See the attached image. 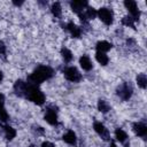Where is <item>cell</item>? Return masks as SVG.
<instances>
[{"label": "cell", "mask_w": 147, "mask_h": 147, "mask_svg": "<svg viewBox=\"0 0 147 147\" xmlns=\"http://www.w3.org/2000/svg\"><path fill=\"white\" fill-rule=\"evenodd\" d=\"M2 78H3V75H2V71L0 70V82L2 80Z\"/></svg>", "instance_id": "83f0119b"}, {"label": "cell", "mask_w": 147, "mask_h": 147, "mask_svg": "<svg viewBox=\"0 0 147 147\" xmlns=\"http://www.w3.org/2000/svg\"><path fill=\"white\" fill-rule=\"evenodd\" d=\"M14 91L16 93V95L18 96H23L32 102H34L36 105L41 106L45 102V94L41 92V90L34 85L31 84L29 82H24V80H16L14 84Z\"/></svg>", "instance_id": "6da1fadb"}, {"label": "cell", "mask_w": 147, "mask_h": 147, "mask_svg": "<svg viewBox=\"0 0 147 147\" xmlns=\"http://www.w3.org/2000/svg\"><path fill=\"white\" fill-rule=\"evenodd\" d=\"M61 54H62V57H63L64 62L69 63L72 60V54H71V52L68 48H62L61 49Z\"/></svg>", "instance_id": "ffe728a7"}, {"label": "cell", "mask_w": 147, "mask_h": 147, "mask_svg": "<svg viewBox=\"0 0 147 147\" xmlns=\"http://www.w3.org/2000/svg\"><path fill=\"white\" fill-rule=\"evenodd\" d=\"M110 147H117V146H116L115 142H111V144H110Z\"/></svg>", "instance_id": "f1b7e54d"}, {"label": "cell", "mask_w": 147, "mask_h": 147, "mask_svg": "<svg viewBox=\"0 0 147 147\" xmlns=\"http://www.w3.org/2000/svg\"><path fill=\"white\" fill-rule=\"evenodd\" d=\"M13 2H14V5H16V6H20V5L23 3V1H13Z\"/></svg>", "instance_id": "4316f807"}, {"label": "cell", "mask_w": 147, "mask_h": 147, "mask_svg": "<svg viewBox=\"0 0 147 147\" xmlns=\"http://www.w3.org/2000/svg\"><path fill=\"white\" fill-rule=\"evenodd\" d=\"M133 131L140 137H145L147 133V126L144 123H133Z\"/></svg>", "instance_id": "30bf717a"}, {"label": "cell", "mask_w": 147, "mask_h": 147, "mask_svg": "<svg viewBox=\"0 0 147 147\" xmlns=\"http://www.w3.org/2000/svg\"><path fill=\"white\" fill-rule=\"evenodd\" d=\"M61 5L59 3V2H54L53 5H52V13H53V15L55 16V17H60L61 16Z\"/></svg>", "instance_id": "44dd1931"}, {"label": "cell", "mask_w": 147, "mask_h": 147, "mask_svg": "<svg viewBox=\"0 0 147 147\" xmlns=\"http://www.w3.org/2000/svg\"><path fill=\"white\" fill-rule=\"evenodd\" d=\"M67 29H68V31L71 33V36H72L74 38H79V37H80V29H79L75 23H72V22L68 23Z\"/></svg>", "instance_id": "8fae6325"}, {"label": "cell", "mask_w": 147, "mask_h": 147, "mask_svg": "<svg viewBox=\"0 0 147 147\" xmlns=\"http://www.w3.org/2000/svg\"><path fill=\"white\" fill-rule=\"evenodd\" d=\"M63 75H64V77L68 79V80H70V82H79L80 79H82V74L78 71V69L77 68H75V67H68V68H65L64 70H63Z\"/></svg>", "instance_id": "3957f363"}, {"label": "cell", "mask_w": 147, "mask_h": 147, "mask_svg": "<svg viewBox=\"0 0 147 147\" xmlns=\"http://www.w3.org/2000/svg\"><path fill=\"white\" fill-rule=\"evenodd\" d=\"M63 140L69 145H75L76 144V134H75V132L74 131H68L63 136Z\"/></svg>", "instance_id": "5bb4252c"}, {"label": "cell", "mask_w": 147, "mask_h": 147, "mask_svg": "<svg viewBox=\"0 0 147 147\" xmlns=\"http://www.w3.org/2000/svg\"><path fill=\"white\" fill-rule=\"evenodd\" d=\"M115 137H116V139H117L119 142H123V144H125V141H126V139H127L126 132H125L124 130H122V129H116V131H115Z\"/></svg>", "instance_id": "9a60e30c"}, {"label": "cell", "mask_w": 147, "mask_h": 147, "mask_svg": "<svg viewBox=\"0 0 147 147\" xmlns=\"http://www.w3.org/2000/svg\"><path fill=\"white\" fill-rule=\"evenodd\" d=\"M54 75V71L51 67L47 65H39L37 69L33 70V72L29 76V83L34 84V85H39L40 83L49 79L52 76Z\"/></svg>", "instance_id": "7a4b0ae2"}, {"label": "cell", "mask_w": 147, "mask_h": 147, "mask_svg": "<svg viewBox=\"0 0 147 147\" xmlns=\"http://www.w3.org/2000/svg\"><path fill=\"white\" fill-rule=\"evenodd\" d=\"M123 23H124L125 25H130L131 28L134 29V23H133V20H132L131 17H127V16L124 17V18H123Z\"/></svg>", "instance_id": "603a6c76"}, {"label": "cell", "mask_w": 147, "mask_h": 147, "mask_svg": "<svg viewBox=\"0 0 147 147\" xmlns=\"http://www.w3.org/2000/svg\"><path fill=\"white\" fill-rule=\"evenodd\" d=\"M3 103H5V98H3V95L0 93V108H3V107H5Z\"/></svg>", "instance_id": "484cf974"}, {"label": "cell", "mask_w": 147, "mask_h": 147, "mask_svg": "<svg viewBox=\"0 0 147 147\" xmlns=\"http://www.w3.org/2000/svg\"><path fill=\"white\" fill-rule=\"evenodd\" d=\"M93 127H94L95 132H96L103 140H108V139H109V132H108V130L106 129V126H105L102 123L95 122V123L93 124Z\"/></svg>", "instance_id": "ba28073f"}, {"label": "cell", "mask_w": 147, "mask_h": 147, "mask_svg": "<svg viewBox=\"0 0 147 147\" xmlns=\"http://www.w3.org/2000/svg\"><path fill=\"white\" fill-rule=\"evenodd\" d=\"M98 109H99L101 113H107V111L110 110V106L108 105L107 101H105V100H99V102H98Z\"/></svg>", "instance_id": "d6986e66"}, {"label": "cell", "mask_w": 147, "mask_h": 147, "mask_svg": "<svg viewBox=\"0 0 147 147\" xmlns=\"http://www.w3.org/2000/svg\"><path fill=\"white\" fill-rule=\"evenodd\" d=\"M41 147H55V146L49 141H45V142L41 144Z\"/></svg>", "instance_id": "d4e9b609"}, {"label": "cell", "mask_w": 147, "mask_h": 147, "mask_svg": "<svg viewBox=\"0 0 147 147\" xmlns=\"http://www.w3.org/2000/svg\"><path fill=\"white\" fill-rule=\"evenodd\" d=\"M124 6L127 8V10H129V13L131 14V18L134 21H137V20H139V16H140V11L138 10V7H137V3H136V1H131V0H129V1H124Z\"/></svg>", "instance_id": "52a82bcc"}, {"label": "cell", "mask_w": 147, "mask_h": 147, "mask_svg": "<svg viewBox=\"0 0 147 147\" xmlns=\"http://www.w3.org/2000/svg\"><path fill=\"white\" fill-rule=\"evenodd\" d=\"M3 131H5V136H6V138H7L8 140H11V139L15 138V136H16L15 129H13V127L9 126V125H3Z\"/></svg>", "instance_id": "2e32d148"}, {"label": "cell", "mask_w": 147, "mask_h": 147, "mask_svg": "<svg viewBox=\"0 0 147 147\" xmlns=\"http://www.w3.org/2000/svg\"><path fill=\"white\" fill-rule=\"evenodd\" d=\"M70 6H71L72 10L79 15V14H82V13L85 10V8L87 7V2H86V1H72V2L70 3Z\"/></svg>", "instance_id": "9c48e42d"}, {"label": "cell", "mask_w": 147, "mask_h": 147, "mask_svg": "<svg viewBox=\"0 0 147 147\" xmlns=\"http://www.w3.org/2000/svg\"><path fill=\"white\" fill-rule=\"evenodd\" d=\"M45 119H46V122L49 123L51 125H57L56 108H54L53 106L47 107V109H46V114H45Z\"/></svg>", "instance_id": "8992f818"}, {"label": "cell", "mask_w": 147, "mask_h": 147, "mask_svg": "<svg viewBox=\"0 0 147 147\" xmlns=\"http://www.w3.org/2000/svg\"><path fill=\"white\" fill-rule=\"evenodd\" d=\"M95 59H96V61H98L100 64H102V65H106V64L108 63V56H107L105 53L96 52V54H95Z\"/></svg>", "instance_id": "e0dca14e"}, {"label": "cell", "mask_w": 147, "mask_h": 147, "mask_svg": "<svg viewBox=\"0 0 147 147\" xmlns=\"http://www.w3.org/2000/svg\"><path fill=\"white\" fill-rule=\"evenodd\" d=\"M6 53V46H5V44L0 40V55H2V54H5Z\"/></svg>", "instance_id": "cb8c5ba5"}, {"label": "cell", "mask_w": 147, "mask_h": 147, "mask_svg": "<svg viewBox=\"0 0 147 147\" xmlns=\"http://www.w3.org/2000/svg\"><path fill=\"white\" fill-rule=\"evenodd\" d=\"M7 119H8V114H7L6 109H5V107L0 108V121L1 122H6Z\"/></svg>", "instance_id": "7402d4cb"}, {"label": "cell", "mask_w": 147, "mask_h": 147, "mask_svg": "<svg viewBox=\"0 0 147 147\" xmlns=\"http://www.w3.org/2000/svg\"><path fill=\"white\" fill-rule=\"evenodd\" d=\"M79 64H80V67H82L84 70H86V71H88V70L92 69V62H91V60H90V57H88L87 55H83V56L79 59Z\"/></svg>", "instance_id": "7c38bea8"}, {"label": "cell", "mask_w": 147, "mask_h": 147, "mask_svg": "<svg viewBox=\"0 0 147 147\" xmlns=\"http://www.w3.org/2000/svg\"><path fill=\"white\" fill-rule=\"evenodd\" d=\"M30 147H36V146H34V145H31V146H30Z\"/></svg>", "instance_id": "f546056e"}, {"label": "cell", "mask_w": 147, "mask_h": 147, "mask_svg": "<svg viewBox=\"0 0 147 147\" xmlns=\"http://www.w3.org/2000/svg\"><path fill=\"white\" fill-rule=\"evenodd\" d=\"M111 44L110 42H108V41H105V40H102V41H99L98 44H96V52H100V53H106V52H108L110 48H111Z\"/></svg>", "instance_id": "4fadbf2b"}, {"label": "cell", "mask_w": 147, "mask_h": 147, "mask_svg": "<svg viewBox=\"0 0 147 147\" xmlns=\"http://www.w3.org/2000/svg\"><path fill=\"white\" fill-rule=\"evenodd\" d=\"M98 16L107 25H110L113 23V13L108 8H105V7L103 8H100L99 11H98Z\"/></svg>", "instance_id": "5b68a950"}, {"label": "cell", "mask_w": 147, "mask_h": 147, "mask_svg": "<svg viewBox=\"0 0 147 147\" xmlns=\"http://www.w3.org/2000/svg\"><path fill=\"white\" fill-rule=\"evenodd\" d=\"M137 83L141 88H146L147 86V77L145 74H139L137 76Z\"/></svg>", "instance_id": "ac0fdd59"}, {"label": "cell", "mask_w": 147, "mask_h": 147, "mask_svg": "<svg viewBox=\"0 0 147 147\" xmlns=\"http://www.w3.org/2000/svg\"><path fill=\"white\" fill-rule=\"evenodd\" d=\"M132 92H133V88L129 83H123L117 88V95L122 100H129L132 95Z\"/></svg>", "instance_id": "277c9868"}]
</instances>
